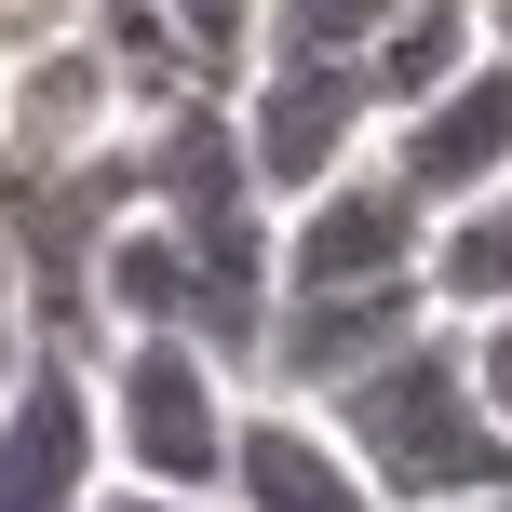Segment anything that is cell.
Masks as SVG:
<instances>
[{"instance_id": "obj_10", "label": "cell", "mask_w": 512, "mask_h": 512, "mask_svg": "<svg viewBox=\"0 0 512 512\" xmlns=\"http://www.w3.org/2000/svg\"><path fill=\"white\" fill-rule=\"evenodd\" d=\"M391 14L405 0H256V54L270 68H364Z\"/></svg>"}, {"instance_id": "obj_16", "label": "cell", "mask_w": 512, "mask_h": 512, "mask_svg": "<svg viewBox=\"0 0 512 512\" xmlns=\"http://www.w3.org/2000/svg\"><path fill=\"white\" fill-rule=\"evenodd\" d=\"M486 512H512V486H499V499H486Z\"/></svg>"}, {"instance_id": "obj_9", "label": "cell", "mask_w": 512, "mask_h": 512, "mask_svg": "<svg viewBox=\"0 0 512 512\" xmlns=\"http://www.w3.org/2000/svg\"><path fill=\"white\" fill-rule=\"evenodd\" d=\"M472 54H486V14H472V0H405V14L378 27V54H364V81H378V122H391V108H418L432 81H459Z\"/></svg>"}, {"instance_id": "obj_12", "label": "cell", "mask_w": 512, "mask_h": 512, "mask_svg": "<svg viewBox=\"0 0 512 512\" xmlns=\"http://www.w3.org/2000/svg\"><path fill=\"white\" fill-rule=\"evenodd\" d=\"M459 351H472V391H486V418L512 432V310H499V324H459Z\"/></svg>"}, {"instance_id": "obj_14", "label": "cell", "mask_w": 512, "mask_h": 512, "mask_svg": "<svg viewBox=\"0 0 512 512\" xmlns=\"http://www.w3.org/2000/svg\"><path fill=\"white\" fill-rule=\"evenodd\" d=\"M95 512H216V499H176V486H122V472H108V486H95Z\"/></svg>"}, {"instance_id": "obj_5", "label": "cell", "mask_w": 512, "mask_h": 512, "mask_svg": "<svg viewBox=\"0 0 512 512\" xmlns=\"http://www.w3.org/2000/svg\"><path fill=\"white\" fill-rule=\"evenodd\" d=\"M230 122H243V162H256V189H270V216L297 203V189H324V176H351L364 149H378V81L364 68H256L230 81Z\"/></svg>"}, {"instance_id": "obj_11", "label": "cell", "mask_w": 512, "mask_h": 512, "mask_svg": "<svg viewBox=\"0 0 512 512\" xmlns=\"http://www.w3.org/2000/svg\"><path fill=\"white\" fill-rule=\"evenodd\" d=\"M162 14L203 41V68H216V81H243V68H256V0H162Z\"/></svg>"}, {"instance_id": "obj_4", "label": "cell", "mask_w": 512, "mask_h": 512, "mask_svg": "<svg viewBox=\"0 0 512 512\" xmlns=\"http://www.w3.org/2000/svg\"><path fill=\"white\" fill-rule=\"evenodd\" d=\"M108 432H95V351L27 337V364L0 378V512H95Z\"/></svg>"}, {"instance_id": "obj_7", "label": "cell", "mask_w": 512, "mask_h": 512, "mask_svg": "<svg viewBox=\"0 0 512 512\" xmlns=\"http://www.w3.org/2000/svg\"><path fill=\"white\" fill-rule=\"evenodd\" d=\"M216 512H378V486H364V459L337 445L324 405H297V391H243Z\"/></svg>"}, {"instance_id": "obj_3", "label": "cell", "mask_w": 512, "mask_h": 512, "mask_svg": "<svg viewBox=\"0 0 512 512\" xmlns=\"http://www.w3.org/2000/svg\"><path fill=\"white\" fill-rule=\"evenodd\" d=\"M418 256H432V203L364 149L351 176H324V189L283 203V230H270V297H391V283H418Z\"/></svg>"}, {"instance_id": "obj_1", "label": "cell", "mask_w": 512, "mask_h": 512, "mask_svg": "<svg viewBox=\"0 0 512 512\" xmlns=\"http://www.w3.org/2000/svg\"><path fill=\"white\" fill-rule=\"evenodd\" d=\"M324 418L364 459L378 512H486L512 486V432L486 418V391H472L459 324H418L391 364H364L351 391H324Z\"/></svg>"}, {"instance_id": "obj_2", "label": "cell", "mask_w": 512, "mask_h": 512, "mask_svg": "<svg viewBox=\"0 0 512 512\" xmlns=\"http://www.w3.org/2000/svg\"><path fill=\"white\" fill-rule=\"evenodd\" d=\"M95 432H108L122 486L216 499L230 486V432H243V364H216L203 337H108L95 351Z\"/></svg>"}, {"instance_id": "obj_6", "label": "cell", "mask_w": 512, "mask_h": 512, "mask_svg": "<svg viewBox=\"0 0 512 512\" xmlns=\"http://www.w3.org/2000/svg\"><path fill=\"white\" fill-rule=\"evenodd\" d=\"M378 162H391L432 216L472 203V189H499V176H512V54L486 41L459 81H432L418 108H391V122H378Z\"/></svg>"}, {"instance_id": "obj_15", "label": "cell", "mask_w": 512, "mask_h": 512, "mask_svg": "<svg viewBox=\"0 0 512 512\" xmlns=\"http://www.w3.org/2000/svg\"><path fill=\"white\" fill-rule=\"evenodd\" d=\"M472 14H486V41H499V54H512V0H472Z\"/></svg>"}, {"instance_id": "obj_13", "label": "cell", "mask_w": 512, "mask_h": 512, "mask_svg": "<svg viewBox=\"0 0 512 512\" xmlns=\"http://www.w3.org/2000/svg\"><path fill=\"white\" fill-rule=\"evenodd\" d=\"M27 364V270H14V230H0V378Z\"/></svg>"}, {"instance_id": "obj_8", "label": "cell", "mask_w": 512, "mask_h": 512, "mask_svg": "<svg viewBox=\"0 0 512 512\" xmlns=\"http://www.w3.org/2000/svg\"><path fill=\"white\" fill-rule=\"evenodd\" d=\"M418 297H432V324H499V310H512V176L432 216V256H418Z\"/></svg>"}]
</instances>
